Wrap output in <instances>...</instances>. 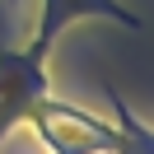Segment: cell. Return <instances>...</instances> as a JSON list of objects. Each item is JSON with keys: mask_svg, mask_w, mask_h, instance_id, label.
Returning <instances> with one entry per match:
<instances>
[{"mask_svg": "<svg viewBox=\"0 0 154 154\" xmlns=\"http://www.w3.org/2000/svg\"><path fill=\"white\" fill-rule=\"evenodd\" d=\"M33 122H38V131L51 140L56 154H98V149H117V145H122L107 126H98L94 117H84L79 107H66V103H56V98H47V94L33 103Z\"/></svg>", "mask_w": 154, "mask_h": 154, "instance_id": "1", "label": "cell"}]
</instances>
